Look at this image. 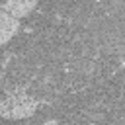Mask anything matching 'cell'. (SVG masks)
I'll return each mask as SVG.
<instances>
[{"mask_svg":"<svg viewBox=\"0 0 125 125\" xmlns=\"http://www.w3.org/2000/svg\"><path fill=\"white\" fill-rule=\"evenodd\" d=\"M14 27H16V21L12 20V16L0 14V41H6L12 35Z\"/></svg>","mask_w":125,"mask_h":125,"instance_id":"obj_1","label":"cell"}]
</instances>
